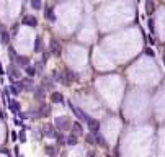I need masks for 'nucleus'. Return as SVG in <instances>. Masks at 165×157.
<instances>
[{
    "label": "nucleus",
    "instance_id": "1",
    "mask_svg": "<svg viewBox=\"0 0 165 157\" xmlns=\"http://www.w3.org/2000/svg\"><path fill=\"white\" fill-rule=\"evenodd\" d=\"M70 124H72V123L69 121V118H67V116L56 118V128H57L59 131H67V129L70 128Z\"/></svg>",
    "mask_w": 165,
    "mask_h": 157
},
{
    "label": "nucleus",
    "instance_id": "2",
    "mask_svg": "<svg viewBox=\"0 0 165 157\" xmlns=\"http://www.w3.org/2000/svg\"><path fill=\"white\" fill-rule=\"evenodd\" d=\"M69 107H70V110H72V113H74V116H75V118H79L80 121H85V123H87V120L90 118L85 111H82L80 108H77V107H75V105L72 103V101H69Z\"/></svg>",
    "mask_w": 165,
    "mask_h": 157
},
{
    "label": "nucleus",
    "instance_id": "3",
    "mask_svg": "<svg viewBox=\"0 0 165 157\" xmlns=\"http://www.w3.org/2000/svg\"><path fill=\"white\" fill-rule=\"evenodd\" d=\"M62 77H64V84H70V82L79 80V74H75V72H72V71H65L64 74H62Z\"/></svg>",
    "mask_w": 165,
    "mask_h": 157
},
{
    "label": "nucleus",
    "instance_id": "4",
    "mask_svg": "<svg viewBox=\"0 0 165 157\" xmlns=\"http://www.w3.org/2000/svg\"><path fill=\"white\" fill-rule=\"evenodd\" d=\"M87 124H88V128H90L92 134L100 133V121H96V120H93V118H88V120H87Z\"/></svg>",
    "mask_w": 165,
    "mask_h": 157
},
{
    "label": "nucleus",
    "instance_id": "5",
    "mask_svg": "<svg viewBox=\"0 0 165 157\" xmlns=\"http://www.w3.org/2000/svg\"><path fill=\"white\" fill-rule=\"evenodd\" d=\"M23 25L35 28V26H38V18L35 15H25L23 16Z\"/></svg>",
    "mask_w": 165,
    "mask_h": 157
},
{
    "label": "nucleus",
    "instance_id": "6",
    "mask_svg": "<svg viewBox=\"0 0 165 157\" xmlns=\"http://www.w3.org/2000/svg\"><path fill=\"white\" fill-rule=\"evenodd\" d=\"M43 136H46V137H56V128L52 126V124H44L43 126Z\"/></svg>",
    "mask_w": 165,
    "mask_h": 157
},
{
    "label": "nucleus",
    "instance_id": "7",
    "mask_svg": "<svg viewBox=\"0 0 165 157\" xmlns=\"http://www.w3.org/2000/svg\"><path fill=\"white\" fill-rule=\"evenodd\" d=\"M70 128H72V134H75V136H80V134L84 133V128H82L80 121H74L70 124Z\"/></svg>",
    "mask_w": 165,
    "mask_h": 157
},
{
    "label": "nucleus",
    "instance_id": "8",
    "mask_svg": "<svg viewBox=\"0 0 165 157\" xmlns=\"http://www.w3.org/2000/svg\"><path fill=\"white\" fill-rule=\"evenodd\" d=\"M8 108H10L12 111L13 113H20V101L18 100H15V98H13V100H8Z\"/></svg>",
    "mask_w": 165,
    "mask_h": 157
},
{
    "label": "nucleus",
    "instance_id": "9",
    "mask_svg": "<svg viewBox=\"0 0 165 157\" xmlns=\"http://www.w3.org/2000/svg\"><path fill=\"white\" fill-rule=\"evenodd\" d=\"M93 141L98 144V146H101V147H106L108 146V142H106V139L103 136H101L100 133H96V134H93Z\"/></svg>",
    "mask_w": 165,
    "mask_h": 157
},
{
    "label": "nucleus",
    "instance_id": "10",
    "mask_svg": "<svg viewBox=\"0 0 165 157\" xmlns=\"http://www.w3.org/2000/svg\"><path fill=\"white\" fill-rule=\"evenodd\" d=\"M51 101H52V103H62V101H64V95H62L60 92H52V93H51Z\"/></svg>",
    "mask_w": 165,
    "mask_h": 157
},
{
    "label": "nucleus",
    "instance_id": "11",
    "mask_svg": "<svg viewBox=\"0 0 165 157\" xmlns=\"http://www.w3.org/2000/svg\"><path fill=\"white\" fill-rule=\"evenodd\" d=\"M51 52H52L54 56H60V44L56 39L51 41Z\"/></svg>",
    "mask_w": 165,
    "mask_h": 157
},
{
    "label": "nucleus",
    "instance_id": "12",
    "mask_svg": "<svg viewBox=\"0 0 165 157\" xmlns=\"http://www.w3.org/2000/svg\"><path fill=\"white\" fill-rule=\"evenodd\" d=\"M15 61H16V64H18V66H21L23 69H25L26 66H30V59H28V57H25V56H15Z\"/></svg>",
    "mask_w": 165,
    "mask_h": 157
},
{
    "label": "nucleus",
    "instance_id": "13",
    "mask_svg": "<svg viewBox=\"0 0 165 157\" xmlns=\"http://www.w3.org/2000/svg\"><path fill=\"white\" fill-rule=\"evenodd\" d=\"M44 18L48 21H51V23L56 21V15H54V12H52V8H46L44 10Z\"/></svg>",
    "mask_w": 165,
    "mask_h": 157
},
{
    "label": "nucleus",
    "instance_id": "14",
    "mask_svg": "<svg viewBox=\"0 0 165 157\" xmlns=\"http://www.w3.org/2000/svg\"><path fill=\"white\" fill-rule=\"evenodd\" d=\"M65 146H77V136L75 134H69V136L65 137Z\"/></svg>",
    "mask_w": 165,
    "mask_h": 157
},
{
    "label": "nucleus",
    "instance_id": "15",
    "mask_svg": "<svg viewBox=\"0 0 165 157\" xmlns=\"http://www.w3.org/2000/svg\"><path fill=\"white\" fill-rule=\"evenodd\" d=\"M33 93H35V98H38V100H43V98H44V87H39V88L33 90Z\"/></svg>",
    "mask_w": 165,
    "mask_h": 157
},
{
    "label": "nucleus",
    "instance_id": "16",
    "mask_svg": "<svg viewBox=\"0 0 165 157\" xmlns=\"http://www.w3.org/2000/svg\"><path fill=\"white\" fill-rule=\"evenodd\" d=\"M25 72H26V75H28V77H35L36 74H38V72H36V69L33 66H26L25 67Z\"/></svg>",
    "mask_w": 165,
    "mask_h": 157
},
{
    "label": "nucleus",
    "instance_id": "17",
    "mask_svg": "<svg viewBox=\"0 0 165 157\" xmlns=\"http://www.w3.org/2000/svg\"><path fill=\"white\" fill-rule=\"evenodd\" d=\"M44 151H46V154H48L49 157H56V154H57V151H56L54 146H46Z\"/></svg>",
    "mask_w": 165,
    "mask_h": 157
},
{
    "label": "nucleus",
    "instance_id": "18",
    "mask_svg": "<svg viewBox=\"0 0 165 157\" xmlns=\"http://www.w3.org/2000/svg\"><path fill=\"white\" fill-rule=\"evenodd\" d=\"M41 48H43V39H41V38H36V41H35V52H39Z\"/></svg>",
    "mask_w": 165,
    "mask_h": 157
},
{
    "label": "nucleus",
    "instance_id": "19",
    "mask_svg": "<svg viewBox=\"0 0 165 157\" xmlns=\"http://www.w3.org/2000/svg\"><path fill=\"white\" fill-rule=\"evenodd\" d=\"M31 7H33L35 10H41V8H43V3H41V0H31Z\"/></svg>",
    "mask_w": 165,
    "mask_h": 157
},
{
    "label": "nucleus",
    "instance_id": "20",
    "mask_svg": "<svg viewBox=\"0 0 165 157\" xmlns=\"http://www.w3.org/2000/svg\"><path fill=\"white\" fill-rule=\"evenodd\" d=\"M145 8H147V13H154V3L150 2V0H147V3H145Z\"/></svg>",
    "mask_w": 165,
    "mask_h": 157
},
{
    "label": "nucleus",
    "instance_id": "21",
    "mask_svg": "<svg viewBox=\"0 0 165 157\" xmlns=\"http://www.w3.org/2000/svg\"><path fill=\"white\" fill-rule=\"evenodd\" d=\"M8 39H10L8 33H7L5 30H2V43H8Z\"/></svg>",
    "mask_w": 165,
    "mask_h": 157
},
{
    "label": "nucleus",
    "instance_id": "22",
    "mask_svg": "<svg viewBox=\"0 0 165 157\" xmlns=\"http://www.w3.org/2000/svg\"><path fill=\"white\" fill-rule=\"evenodd\" d=\"M10 92H12V95H20V93H21V92L20 90H18V88H16V87L15 85H10Z\"/></svg>",
    "mask_w": 165,
    "mask_h": 157
},
{
    "label": "nucleus",
    "instance_id": "23",
    "mask_svg": "<svg viewBox=\"0 0 165 157\" xmlns=\"http://www.w3.org/2000/svg\"><path fill=\"white\" fill-rule=\"evenodd\" d=\"M56 137H57V142H59L60 146H65V137L62 136V134H59V136L56 134Z\"/></svg>",
    "mask_w": 165,
    "mask_h": 157
},
{
    "label": "nucleus",
    "instance_id": "24",
    "mask_svg": "<svg viewBox=\"0 0 165 157\" xmlns=\"http://www.w3.org/2000/svg\"><path fill=\"white\" fill-rule=\"evenodd\" d=\"M16 137H18L21 142H26V134H25V131H20V134H16Z\"/></svg>",
    "mask_w": 165,
    "mask_h": 157
},
{
    "label": "nucleus",
    "instance_id": "25",
    "mask_svg": "<svg viewBox=\"0 0 165 157\" xmlns=\"http://www.w3.org/2000/svg\"><path fill=\"white\" fill-rule=\"evenodd\" d=\"M8 74L12 75V79H18V71H16V69H10Z\"/></svg>",
    "mask_w": 165,
    "mask_h": 157
},
{
    "label": "nucleus",
    "instance_id": "26",
    "mask_svg": "<svg viewBox=\"0 0 165 157\" xmlns=\"http://www.w3.org/2000/svg\"><path fill=\"white\" fill-rule=\"evenodd\" d=\"M43 87H49V88H52V80H49V79H44V82H43Z\"/></svg>",
    "mask_w": 165,
    "mask_h": 157
},
{
    "label": "nucleus",
    "instance_id": "27",
    "mask_svg": "<svg viewBox=\"0 0 165 157\" xmlns=\"http://www.w3.org/2000/svg\"><path fill=\"white\" fill-rule=\"evenodd\" d=\"M144 52H145V56H149V57H154V54H155L154 49H150V48H147V49H145Z\"/></svg>",
    "mask_w": 165,
    "mask_h": 157
},
{
    "label": "nucleus",
    "instance_id": "28",
    "mask_svg": "<svg viewBox=\"0 0 165 157\" xmlns=\"http://www.w3.org/2000/svg\"><path fill=\"white\" fill-rule=\"evenodd\" d=\"M149 30L154 33V30H155V23H154V20H149Z\"/></svg>",
    "mask_w": 165,
    "mask_h": 157
},
{
    "label": "nucleus",
    "instance_id": "29",
    "mask_svg": "<svg viewBox=\"0 0 165 157\" xmlns=\"http://www.w3.org/2000/svg\"><path fill=\"white\" fill-rule=\"evenodd\" d=\"M85 141L88 142V144H93V142H95V141H93V136H87V137H85Z\"/></svg>",
    "mask_w": 165,
    "mask_h": 157
},
{
    "label": "nucleus",
    "instance_id": "30",
    "mask_svg": "<svg viewBox=\"0 0 165 157\" xmlns=\"http://www.w3.org/2000/svg\"><path fill=\"white\" fill-rule=\"evenodd\" d=\"M87 157H95V152H88V154H87Z\"/></svg>",
    "mask_w": 165,
    "mask_h": 157
},
{
    "label": "nucleus",
    "instance_id": "31",
    "mask_svg": "<svg viewBox=\"0 0 165 157\" xmlns=\"http://www.w3.org/2000/svg\"><path fill=\"white\" fill-rule=\"evenodd\" d=\"M0 120H3V113L0 111Z\"/></svg>",
    "mask_w": 165,
    "mask_h": 157
},
{
    "label": "nucleus",
    "instance_id": "32",
    "mask_svg": "<svg viewBox=\"0 0 165 157\" xmlns=\"http://www.w3.org/2000/svg\"><path fill=\"white\" fill-rule=\"evenodd\" d=\"M108 157H111V156H108Z\"/></svg>",
    "mask_w": 165,
    "mask_h": 157
},
{
    "label": "nucleus",
    "instance_id": "33",
    "mask_svg": "<svg viewBox=\"0 0 165 157\" xmlns=\"http://www.w3.org/2000/svg\"><path fill=\"white\" fill-rule=\"evenodd\" d=\"M20 157H23V156H20Z\"/></svg>",
    "mask_w": 165,
    "mask_h": 157
}]
</instances>
